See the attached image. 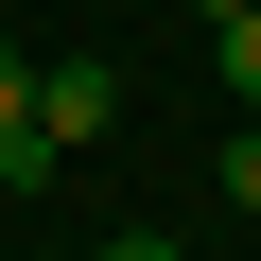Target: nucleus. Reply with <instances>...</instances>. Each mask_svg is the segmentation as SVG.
Here are the masks:
<instances>
[{
  "instance_id": "f257e3e1",
  "label": "nucleus",
  "mask_w": 261,
  "mask_h": 261,
  "mask_svg": "<svg viewBox=\"0 0 261 261\" xmlns=\"http://www.w3.org/2000/svg\"><path fill=\"white\" fill-rule=\"evenodd\" d=\"M105 122H122V70H105V53H70V70H35V140H53V157H87Z\"/></svg>"
},
{
  "instance_id": "f03ea898",
  "label": "nucleus",
  "mask_w": 261,
  "mask_h": 261,
  "mask_svg": "<svg viewBox=\"0 0 261 261\" xmlns=\"http://www.w3.org/2000/svg\"><path fill=\"white\" fill-rule=\"evenodd\" d=\"M209 70H226V105H261V0H244V18H209Z\"/></svg>"
},
{
  "instance_id": "7ed1b4c3",
  "label": "nucleus",
  "mask_w": 261,
  "mask_h": 261,
  "mask_svg": "<svg viewBox=\"0 0 261 261\" xmlns=\"http://www.w3.org/2000/svg\"><path fill=\"white\" fill-rule=\"evenodd\" d=\"M226 209L261 226V122H244V140H226Z\"/></svg>"
},
{
  "instance_id": "20e7f679",
  "label": "nucleus",
  "mask_w": 261,
  "mask_h": 261,
  "mask_svg": "<svg viewBox=\"0 0 261 261\" xmlns=\"http://www.w3.org/2000/svg\"><path fill=\"white\" fill-rule=\"evenodd\" d=\"M18 122H35V53H0V140H18Z\"/></svg>"
},
{
  "instance_id": "39448f33",
  "label": "nucleus",
  "mask_w": 261,
  "mask_h": 261,
  "mask_svg": "<svg viewBox=\"0 0 261 261\" xmlns=\"http://www.w3.org/2000/svg\"><path fill=\"white\" fill-rule=\"evenodd\" d=\"M105 261H192V244H174V226H122V244H105Z\"/></svg>"
},
{
  "instance_id": "423d86ee",
  "label": "nucleus",
  "mask_w": 261,
  "mask_h": 261,
  "mask_svg": "<svg viewBox=\"0 0 261 261\" xmlns=\"http://www.w3.org/2000/svg\"><path fill=\"white\" fill-rule=\"evenodd\" d=\"M192 18H244V0H192Z\"/></svg>"
}]
</instances>
